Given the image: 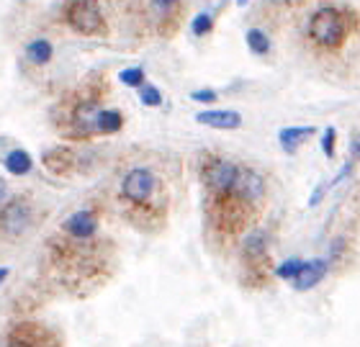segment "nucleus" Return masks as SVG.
Returning <instances> with one entry per match:
<instances>
[{"mask_svg":"<svg viewBox=\"0 0 360 347\" xmlns=\"http://www.w3.org/2000/svg\"><path fill=\"white\" fill-rule=\"evenodd\" d=\"M350 152H353V157L360 159V134H355L353 144H350Z\"/></svg>","mask_w":360,"mask_h":347,"instance_id":"26","label":"nucleus"},{"mask_svg":"<svg viewBox=\"0 0 360 347\" xmlns=\"http://www.w3.org/2000/svg\"><path fill=\"white\" fill-rule=\"evenodd\" d=\"M327 190H330V183H322V185H316V190L311 193V196H309V206H316V204H319Z\"/></svg>","mask_w":360,"mask_h":347,"instance_id":"25","label":"nucleus"},{"mask_svg":"<svg viewBox=\"0 0 360 347\" xmlns=\"http://www.w3.org/2000/svg\"><path fill=\"white\" fill-rule=\"evenodd\" d=\"M6 196H8L6 181H3V178H0V201H6Z\"/></svg>","mask_w":360,"mask_h":347,"instance_id":"28","label":"nucleus"},{"mask_svg":"<svg viewBox=\"0 0 360 347\" xmlns=\"http://www.w3.org/2000/svg\"><path fill=\"white\" fill-rule=\"evenodd\" d=\"M270 3H276V6H296L301 0H270Z\"/></svg>","mask_w":360,"mask_h":347,"instance_id":"27","label":"nucleus"},{"mask_svg":"<svg viewBox=\"0 0 360 347\" xmlns=\"http://www.w3.org/2000/svg\"><path fill=\"white\" fill-rule=\"evenodd\" d=\"M119 80L127 88H142L144 83V67H129V70H121L119 72Z\"/></svg>","mask_w":360,"mask_h":347,"instance_id":"21","label":"nucleus"},{"mask_svg":"<svg viewBox=\"0 0 360 347\" xmlns=\"http://www.w3.org/2000/svg\"><path fill=\"white\" fill-rule=\"evenodd\" d=\"M98 216L90 209H80V211L70 214L65 224H62V232L68 237L70 242H75V244H88V242L96 240L98 234Z\"/></svg>","mask_w":360,"mask_h":347,"instance_id":"6","label":"nucleus"},{"mask_svg":"<svg viewBox=\"0 0 360 347\" xmlns=\"http://www.w3.org/2000/svg\"><path fill=\"white\" fill-rule=\"evenodd\" d=\"M319 144H322L324 157H327V159L335 157V147H338V129H335V126H327V129H324Z\"/></svg>","mask_w":360,"mask_h":347,"instance_id":"22","label":"nucleus"},{"mask_svg":"<svg viewBox=\"0 0 360 347\" xmlns=\"http://www.w3.org/2000/svg\"><path fill=\"white\" fill-rule=\"evenodd\" d=\"M178 6H180V0H150V11L158 21L170 18V15L178 11Z\"/></svg>","mask_w":360,"mask_h":347,"instance_id":"18","label":"nucleus"},{"mask_svg":"<svg viewBox=\"0 0 360 347\" xmlns=\"http://www.w3.org/2000/svg\"><path fill=\"white\" fill-rule=\"evenodd\" d=\"M34 224V209H31L29 198L15 196L0 206V232L8 240H18L29 232Z\"/></svg>","mask_w":360,"mask_h":347,"instance_id":"3","label":"nucleus"},{"mask_svg":"<svg viewBox=\"0 0 360 347\" xmlns=\"http://www.w3.org/2000/svg\"><path fill=\"white\" fill-rule=\"evenodd\" d=\"M23 54H26V60L31 62V65H37V67H41V65H46V62L54 57V46L49 39H34V41H29L26 44V49H23Z\"/></svg>","mask_w":360,"mask_h":347,"instance_id":"14","label":"nucleus"},{"mask_svg":"<svg viewBox=\"0 0 360 347\" xmlns=\"http://www.w3.org/2000/svg\"><path fill=\"white\" fill-rule=\"evenodd\" d=\"M8 345H57V337H54L46 327L37 325V322H21V325H13V329L6 334Z\"/></svg>","mask_w":360,"mask_h":347,"instance_id":"7","label":"nucleus"},{"mask_svg":"<svg viewBox=\"0 0 360 347\" xmlns=\"http://www.w3.org/2000/svg\"><path fill=\"white\" fill-rule=\"evenodd\" d=\"M311 134H314V126H285L278 131V142H281V150L293 155Z\"/></svg>","mask_w":360,"mask_h":347,"instance_id":"12","label":"nucleus"},{"mask_svg":"<svg viewBox=\"0 0 360 347\" xmlns=\"http://www.w3.org/2000/svg\"><path fill=\"white\" fill-rule=\"evenodd\" d=\"M265 252H268V234L263 229H255L252 234L245 237V242H242V255H245V260H250V263L255 265L263 260Z\"/></svg>","mask_w":360,"mask_h":347,"instance_id":"13","label":"nucleus"},{"mask_svg":"<svg viewBox=\"0 0 360 347\" xmlns=\"http://www.w3.org/2000/svg\"><path fill=\"white\" fill-rule=\"evenodd\" d=\"M3 165H6V170L11 175L21 178V175L31 173V165H34V159H31V155L26 150H13V152H8V155H6Z\"/></svg>","mask_w":360,"mask_h":347,"instance_id":"16","label":"nucleus"},{"mask_svg":"<svg viewBox=\"0 0 360 347\" xmlns=\"http://www.w3.org/2000/svg\"><path fill=\"white\" fill-rule=\"evenodd\" d=\"M301 265H304L301 257H288V260H283V263L276 268V275L281 280H293L296 278V273L301 270Z\"/></svg>","mask_w":360,"mask_h":347,"instance_id":"20","label":"nucleus"},{"mask_svg":"<svg viewBox=\"0 0 360 347\" xmlns=\"http://www.w3.org/2000/svg\"><path fill=\"white\" fill-rule=\"evenodd\" d=\"M121 126H124V116L113 108H98L96 114V134H119Z\"/></svg>","mask_w":360,"mask_h":347,"instance_id":"15","label":"nucleus"},{"mask_svg":"<svg viewBox=\"0 0 360 347\" xmlns=\"http://www.w3.org/2000/svg\"><path fill=\"white\" fill-rule=\"evenodd\" d=\"M248 3H250V0H237V6H240V8H245Z\"/></svg>","mask_w":360,"mask_h":347,"instance_id":"30","label":"nucleus"},{"mask_svg":"<svg viewBox=\"0 0 360 347\" xmlns=\"http://www.w3.org/2000/svg\"><path fill=\"white\" fill-rule=\"evenodd\" d=\"M41 162H44V167L49 170V173L62 178V175L72 173V167H75V155H72V150H68V147H52V150L41 157Z\"/></svg>","mask_w":360,"mask_h":347,"instance_id":"11","label":"nucleus"},{"mask_svg":"<svg viewBox=\"0 0 360 347\" xmlns=\"http://www.w3.org/2000/svg\"><path fill=\"white\" fill-rule=\"evenodd\" d=\"M8 273H11V270H8V268H0V286H3V280L8 278Z\"/></svg>","mask_w":360,"mask_h":347,"instance_id":"29","label":"nucleus"},{"mask_svg":"<svg viewBox=\"0 0 360 347\" xmlns=\"http://www.w3.org/2000/svg\"><path fill=\"white\" fill-rule=\"evenodd\" d=\"M211 29H214V15H211V11H201L198 15H193V21H191V34L193 37H206Z\"/></svg>","mask_w":360,"mask_h":347,"instance_id":"19","label":"nucleus"},{"mask_svg":"<svg viewBox=\"0 0 360 347\" xmlns=\"http://www.w3.org/2000/svg\"><path fill=\"white\" fill-rule=\"evenodd\" d=\"M65 21L80 37H101L105 31V21L98 0H68Z\"/></svg>","mask_w":360,"mask_h":347,"instance_id":"2","label":"nucleus"},{"mask_svg":"<svg viewBox=\"0 0 360 347\" xmlns=\"http://www.w3.org/2000/svg\"><path fill=\"white\" fill-rule=\"evenodd\" d=\"M158 190V175L150 167H131L121 181V196L131 206H147Z\"/></svg>","mask_w":360,"mask_h":347,"instance_id":"5","label":"nucleus"},{"mask_svg":"<svg viewBox=\"0 0 360 347\" xmlns=\"http://www.w3.org/2000/svg\"><path fill=\"white\" fill-rule=\"evenodd\" d=\"M195 121L201 126L219 129V131H234V129L242 126V114L240 111H219V108H211V111H201L195 114Z\"/></svg>","mask_w":360,"mask_h":347,"instance_id":"10","label":"nucleus"},{"mask_svg":"<svg viewBox=\"0 0 360 347\" xmlns=\"http://www.w3.org/2000/svg\"><path fill=\"white\" fill-rule=\"evenodd\" d=\"M191 100H195V103H214V100H219V93L211 91V88H201V91L191 93Z\"/></svg>","mask_w":360,"mask_h":347,"instance_id":"24","label":"nucleus"},{"mask_svg":"<svg viewBox=\"0 0 360 347\" xmlns=\"http://www.w3.org/2000/svg\"><path fill=\"white\" fill-rule=\"evenodd\" d=\"M245 41H248L250 52L257 54V57H263V54L270 52V37L260 29H250L248 34H245Z\"/></svg>","mask_w":360,"mask_h":347,"instance_id":"17","label":"nucleus"},{"mask_svg":"<svg viewBox=\"0 0 360 347\" xmlns=\"http://www.w3.org/2000/svg\"><path fill=\"white\" fill-rule=\"evenodd\" d=\"M139 100H142V106L147 108H158L162 103V93L155 88V85H147L142 83V93H139Z\"/></svg>","mask_w":360,"mask_h":347,"instance_id":"23","label":"nucleus"},{"mask_svg":"<svg viewBox=\"0 0 360 347\" xmlns=\"http://www.w3.org/2000/svg\"><path fill=\"white\" fill-rule=\"evenodd\" d=\"M237 173H240V165H234L232 159L226 157H206L201 170L203 185L214 193V196H226L234 190V183H237Z\"/></svg>","mask_w":360,"mask_h":347,"instance_id":"4","label":"nucleus"},{"mask_svg":"<svg viewBox=\"0 0 360 347\" xmlns=\"http://www.w3.org/2000/svg\"><path fill=\"white\" fill-rule=\"evenodd\" d=\"M234 196H240L245 204H260L265 196V178L252 167H240L237 183H234Z\"/></svg>","mask_w":360,"mask_h":347,"instance_id":"8","label":"nucleus"},{"mask_svg":"<svg viewBox=\"0 0 360 347\" xmlns=\"http://www.w3.org/2000/svg\"><path fill=\"white\" fill-rule=\"evenodd\" d=\"M330 257H314V260H304L301 270L296 273V278L291 280L296 291H311L324 280V275L330 273Z\"/></svg>","mask_w":360,"mask_h":347,"instance_id":"9","label":"nucleus"},{"mask_svg":"<svg viewBox=\"0 0 360 347\" xmlns=\"http://www.w3.org/2000/svg\"><path fill=\"white\" fill-rule=\"evenodd\" d=\"M309 37L324 49H338L347 37L345 15L340 13L338 8H319L309 18Z\"/></svg>","mask_w":360,"mask_h":347,"instance_id":"1","label":"nucleus"}]
</instances>
